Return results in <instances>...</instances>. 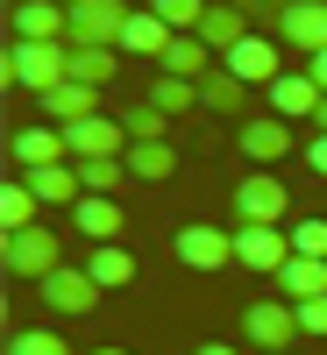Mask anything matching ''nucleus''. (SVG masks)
Segmentation results:
<instances>
[{
	"label": "nucleus",
	"mask_w": 327,
	"mask_h": 355,
	"mask_svg": "<svg viewBox=\"0 0 327 355\" xmlns=\"http://www.w3.org/2000/svg\"><path fill=\"white\" fill-rule=\"evenodd\" d=\"M128 178H142V185H164V178L178 171V150H171V142H128Z\"/></svg>",
	"instance_id": "nucleus-23"
},
{
	"label": "nucleus",
	"mask_w": 327,
	"mask_h": 355,
	"mask_svg": "<svg viewBox=\"0 0 327 355\" xmlns=\"http://www.w3.org/2000/svg\"><path fill=\"white\" fill-rule=\"evenodd\" d=\"M285 214H292V192L278 185V171H249L235 185V220L242 227H285Z\"/></svg>",
	"instance_id": "nucleus-4"
},
{
	"label": "nucleus",
	"mask_w": 327,
	"mask_h": 355,
	"mask_svg": "<svg viewBox=\"0 0 327 355\" xmlns=\"http://www.w3.org/2000/svg\"><path fill=\"white\" fill-rule=\"evenodd\" d=\"M221 64L242 78V85H278V78H285V64H278V36H242V43L221 57Z\"/></svg>",
	"instance_id": "nucleus-11"
},
{
	"label": "nucleus",
	"mask_w": 327,
	"mask_h": 355,
	"mask_svg": "<svg viewBox=\"0 0 327 355\" xmlns=\"http://www.w3.org/2000/svg\"><path fill=\"white\" fill-rule=\"evenodd\" d=\"M36 220H43V199L28 192V185H8V192H0V227H8V234L36 227Z\"/></svg>",
	"instance_id": "nucleus-27"
},
{
	"label": "nucleus",
	"mask_w": 327,
	"mask_h": 355,
	"mask_svg": "<svg viewBox=\"0 0 327 355\" xmlns=\"http://www.w3.org/2000/svg\"><path fill=\"white\" fill-rule=\"evenodd\" d=\"M8 355H72V348H65V334H50V327H22V334H8Z\"/></svg>",
	"instance_id": "nucleus-32"
},
{
	"label": "nucleus",
	"mask_w": 327,
	"mask_h": 355,
	"mask_svg": "<svg viewBox=\"0 0 327 355\" xmlns=\"http://www.w3.org/2000/svg\"><path fill=\"white\" fill-rule=\"evenodd\" d=\"M228 8H242L249 21H271V28H278V21H285V8H292V0H228Z\"/></svg>",
	"instance_id": "nucleus-35"
},
{
	"label": "nucleus",
	"mask_w": 327,
	"mask_h": 355,
	"mask_svg": "<svg viewBox=\"0 0 327 355\" xmlns=\"http://www.w3.org/2000/svg\"><path fill=\"white\" fill-rule=\"evenodd\" d=\"M242 341L256 355H292V341H299V313H292L285 299H256V306H242Z\"/></svg>",
	"instance_id": "nucleus-3"
},
{
	"label": "nucleus",
	"mask_w": 327,
	"mask_h": 355,
	"mask_svg": "<svg viewBox=\"0 0 327 355\" xmlns=\"http://www.w3.org/2000/svg\"><path fill=\"white\" fill-rule=\"evenodd\" d=\"M93 355H128V348H93Z\"/></svg>",
	"instance_id": "nucleus-40"
},
{
	"label": "nucleus",
	"mask_w": 327,
	"mask_h": 355,
	"mask_svg": "<svg viewBox=\"0 0 327 355\" xmlns=\"http://www.w3.org/2000/svg\"><path fill=\"white\" fill-rule=\"evenodd\" d=\"M65 8H78V0H65Z\"/></svg>",
	"instance_id": "nucleus-41"
},
{
	"label": "nucleus",
	"mask_w": 327,
	"mask_h": 355,
	"mask_svg": "<svg viewBox=\"0 0 327 355\" xmlns=\"http://www.w3.org/2000/svg\"><path fill=\"white\" fill-rule=\"evenodd\" d=\"M306 71H313V85H320V93H327V50H320V57H306Z\"/></svg>",
	"instance_id": "nucleus-37"
},
{
	"label": "nucleus",
	"mask_w": 327,
	"mask_h": 355,
	"mask_svg": "<svg viewBox=\"0 0 327 355\" xmlns=\"http://www.w3.org/2000/svg\"><path fill=\"white\" fill-rule=\"evenodd\" d=\"M157 71H171V78H192V85H199L206 71H214V50H206L199 36H178V43L164 50V64H157Z\"/></svg>",
	"instance_id": "nucleus-25"
},
{
	"label": "nucleus",
	"mask_w": 327,
	"mask_h": 355,
	"mask_svg": "<svg viewBox=\"0 0 327 355\" xmlns=\"http://www.w3.org/2000/svg\"><path fill=\"white\" fill-rule=\"evenodd\" d=\"M142 100H157V107L171 114V121H178V114H192V107H199V85H192V78H171V71H157V85H150Z\"/></svg>",
	"instance_id": "nucleus-28"
},
{
	"label": "nucleus",
	"mask_w": 327,
	"mask_h": 355,
	"mask_svg": "<svg viewBox=\"0 0 327 355\" xmlns=\"http://www.w3.org/2000/svg\"><path fill=\"white\" fill-rule=\"evenodd\" d=\"M114 64H121V50H107V43H72V78L93 85V93L114 78Z\"/></svg>",
	"instance_id": "nucleus-26"
},
{
	"label": "nucleus",
	"mask_w": 327,
	"mask_h": 355,
	"mask_svg": "<svg viewBox=\"0 0 327 355\" xmlns=\"http://www.w3.org/2000/svg\"><path fill=\"white\" fill-rule=\"evenodd\" d=\"M72 227L85 234V242H121V206H114V199H93V192H85L78 206H72Z\"/></svg>",
	"instance_id": "nucleus-19"
},
{
	"label": "nucleus",
	"mask_w": 327,
	"mask_h": 355,
	"mask_svg": "<svg viewBox=\"0 0 327 355\" xmlns=\"http://www.w3.org/2000/svg\"><path fill=\"white\" fill-rule=\"evenodd\" d=\"M242 36H249V15H242V8H206V21H199V43H206V50L228 57Z\"/></svg>",
	"instance_id": "nucleus-24"
},
{
	"label": "nucleus",
	"mask_w": 327,
	"mask_h": 355,
	"mask_svg": "<svg viewBox=\"0 0 327 355\" xmlns=\"http://www.w3.org/2000/svg\"><path fill=\"white\" fill-rule=\"evenodd\" d=\"M235 150H242L256 171H271V164L292 150V121H278V114H249L242 135H235Z\"/></svg>",
	"instance_id": "nucleus-10"
},
{
	"label": "nucleus",
	"mask_w": 327,
	"mask_h": 355,
	"mask_svg": "<svg viewBox=\"0 0 327 355\" xmlns=\"http://www.w3.org/2000/svg\"><path fill=\"white\" fill-rule=\"evenodd\" d=\"M306 164H313V171L327 178V135H313V142H306Z\"/></svg>",
	"instance_id": "nucleus-36"
},
{
	"label": "nucleus",
	"mask_w": 327,
	"mask_h": 355,
	"mask_svg": "<svg viewBox=\"0 0 327 355\" xmlns=\"http://www.w3.org/2000/svg\"><path fill=\"white\" fill-rule=\"evenodd\" d=\"M72 78V43H15L8 36V85L15 93H57Z\"/></svg>",
	"instance_id": "nucleus-1"
},
{
	"label": "nucleus",
	"mask_w": 327,
	"mask_h": 355,
	"mask_svg": "<svg viewBox=\"0 0 327 355\" xmlns=\"http://www.w3.org/2000/svg\"><path fill=\"white\" fill-rule=\"evenodd\" d=\"M93 114H100V93L78 85V78H65L57 93H43V121L50 128H78V121H93Z\"/></svg>",
	"instance_id": "nucleus-15"
},
{
	"label": "nucleus",
	"mask_w": 327,
	"mask_h": 355,
	"mask_svg": "<svg viewBox=\"0 0 327 355\" xmlns=\"http://www.w3.org/2000/svg\"><path fill=\"white\" fill-rule=\"evenodd\" d=\"M292 256H299V249H292V227H242V220H235V263H242V270L278 277Z\"/></svg>",
	"instance_id": "nucleus-5"
},
{
	"label": "nucleus",
	"mask_w": 327,
	"mask_h": 355,
	"mask_svg": "<svg viewBox=\"0 0 327 355\" xmlns=\"http://www.w3.org/2000/svg\"><path fill=\"white\" fill-rule=\"evenodd\" d=\"M199 107H206V114H249V85L235 78L228 64H214V71L199 78Z\"/></svg>",
	"instance_id": "nucleus-20"
},
{
	"label": "nucleus",
	"mask_w": 327,
	"mask_h": 355,
	"mask_svg": "<svg viewBox=\"0 0 327 355\" xmlns=\"http://www.w3.org/2000/svg\"><path fill=\"white\" fill-rule=\"evenodd\" d=\"M292 313H299V334L327 341V299H306V306H292Z\"/></svg>",
	"instance_id": "nucleus-34"
},
{
	"label": "nucleus",
	"mask_w": 327,
	"mask_h": 355,
	"mask_svg": "<svg viewBox=\"0 0 327 355\" xmlns=\"http://www.w3.org/2000/svg\"><path fill=\"white\" fill-rule=\"evenodd\" d=\"M43 306H50L57 320H85V313L100 306L93 270H85V263H65V270H50V277H43Z\"/></svg>",
	"instance_id": "nucleus-7"
},
{
	"label": "nucleus",
	"mask_w": 327,
	"mask_h": 355,
	"mask_svg": "<svg viewBox=\"0 0 327 355\" xmlns=\"http://www.w3.org/2000/svg\"><path fill=\"white\" fill-rule=\"evenodd\" d=\"M292 249H299V256H320V263H327V220H320V214L292 220Z\"/></svg>",
	"instance_id": "nucleus-33"
},
{
	"label": "nucleus",
	"mask_w": 327,
	"mask_h": 355,
	"mask_svg": "<svg viewBox=\"0 0 327 355\" xmlns=\"http://www.w3.org/2000/svg\"><path fill=\"white\" fill-rule=\"evenodd\" d=\"M178 263L185 270H228L235 263V227H214V220H192V227H178Z\"/></svg>",
	"instance_id": "nucleus-6"
},
{
	"label": "nucleus",
	"mask_w": 327,
	"mask_h": 355,
	"mask_svg": "<svg viewBox=\"0 0 327 355\" xmlns=\"http://www.w3.org/2000/svg\"><path fill=\"white\" fill-rule=\"evenodd\" d=\"M150 15L171 28V36H199V21H206V0H150Z\"/></svg>",
	"instance_id": "nucleus-29"
},
{
	"label": "nucleus",
	"mask_w": 327,
	"mask_h": 355,
	"mask_svg": "<svg viewBox=\"0 0 327 355\" xmlns=\"http://www.w3.org/2000/svg\"><path fill=\"white\" fill-rule=\"evenodd\" d=\"M278 43H292V50L320 57V50H327V0H292V8H285V21H278Z\"/></svg>",
	"instance_id": "nucleus-14"
},
{
	"label": "nucleus",
	"mask_w": 327,
	"mask_h": 355,
	"mask_svg": "<svg viewBox=\"0 0 327 355\" xmlns=\"http://www.w3.org/2000/svg\"><path fill=\"white\" fill-rule=\"evenodd\" d=\"M320 85H313V71H285L278 85H271V114L278 121H299V114H320Z\"/></svg>",
	"instance_id": "nucleus-17"
},
{
	"label": "nucleus",
	"mask_w": 327,
	"mask_h": 355,
	"mask_svg": "<svg viewBox=\"0 0 327 355\" xmlns=\"http://www.w3.org/2000/svg\"><path fill=\"white\" fill-rule=\"evenodd\" d=\"M85 270H93L100 291H121V284H135V256H128L121 242H100L93 256H85Z\"/></svg>",
	"instance_id": "nucleus-22"
},
{
	"label": "nucleus",
	"mask_w": 327,
	"mask_h": 355,
	"mask_svg": "<svg viewBox=\"0 0 327 355\" xmlns=\"http://www.w3.org/2000/svg\"><path fill=\"white\" fill-rule=\"evenodd\" d=\"M278 299H285V306L327 299V263H320V256H292L285 270H278Z\"/></svg>",
	"instance_id": "nucleus-16"
},
{
	"label": "nucleus",
	"mask_w": 327,
	"mask_h": 355,
	"mask_svg": "<svg viewBox=\"0 0 327 355\" xmlns=\"http://www.w3.org/2000/svg\"><path fill=\"white\" fill-rule=\"evenodd\" d=\"M22 185L36 192L43 206H78L85 185H78V164H50V171H22Z\"/></svg>",
	"instance_id": "nucleus-18"
},
{
	"label": "nucleus",
	"mask_w": 327,
	"mask_h": 355,
	"mask_svg": "<svg viewBox=\"0 0 327 355\" xmlns=\"http://www.w3.org/2000/svg\"><path fill=\"white\" fill-rule=\"evenodd\" d=\"M313 121H320V135H327V100H320V114H313Z\"/></svg>",
	"instance_id": "nucleus-39"
},
{
	"label": "nucleus",
	"mask_w": 327,
	"mask_h": 355,
	"mask_svg": "<svg viewBox=\"0 0 327 355\" xmlns=\"http://www.w3.org/2000/svg\"><path fill=\"white\" fill-rule=\"evenodd\" d=\"M65 142H72V164H93V157H128V128H121V121H107V114H93V121L65 128Z\"/></svg>",
	"instance_id": "nucleus-12"
},
{
	"label": "nucleus",
	"mask_w": 327,
	"mask_h": 355,
	"mask_svg": "<svg viewBox=\"0 0 327 355\" xmlns=\"http://www.w3.org/2000/svg\"><path fill=\"white\" fill-rule=\"evenodd\" d=\"M128 178V164L121 157H93V164H78V185L93 192V199H114V185Z\"/></svg>",
	"instance_id": "nucleus-31"
},
{
	"label": "nucleus",
	"mask_w": 327,
	"mask_h": 355,
	"mask_svg": "<svg viewBox=\"0 0 327 355\" xmlns=\"http://www.w3.org/2000/svg\"><path fill=\"white\" fill-rule=\"evenodd\" d=\"M192 355H235V348H228V341H199Z\"/></svg>",
	"instance_id": "nucleus-38"
},
{
	"label": "nucleus",
	"mask_w": 327,
	"mask_h": 355,
	"mask_svg": "<svg viewBox=\"0 0 327 355\" xmlns=\"http://www.w3.org/2000/svg\"><path fill=\"white\" fill-rule=\"evenodd\" d=\"M171 43H178V36H171L150 8H142V15H128V28H121V43H114V50H128V57H157V64H164Z\"/></svg>",
	"instance_id": "nucleus-21"
},
{
	"label": "nucleus",
	"mask_w": 327,
	"mask_h": 355,
	"mask_svg": "<svg viewBox=\"0 0 327 355\" xmlns=\"http://www.w3.org/2000/svg\"><path fill=\"white\" fill-rule=\"evenodd\" d=\"M15 164L22 171H50V164H72V142H65V128H50V121H36V128H15Z\"/></svg>",
	"instance_id": "nucleus-13"
},
{
	"label": "nucleus",
	"mask_w": 327,
	"mask_h": 355,
	"mask_svg": "<svg viewBox=\"0 0 327 355\" xmlns=\"http://www.w3.org/2000/svg\"><path fill=\"white\" fill-rule=\"evenodd\" d=\"M121 128H128V142H164V128H171V114H164L157 100H135V107L121 114Z\"/></svg>",
	"instance_id": "nucleus-30"
},
{
	"label": "nucleus",
	"mask_w": 327,
	"mask_h": 355,
	"mask_svg": "<svg viewBox=\"0 0 327 355\" xmlns=\"http://www.w3.org/2000/svg\"><path fill=\"white\" fill-rule=\"evenodd\" d=\"M0 263H8V277H28V284H43L50 270H65V249H57V234L36 220V227H22L0 242Z\"/></svg>",
	"instance_id": "nucleus-2"
},
{
	"label": "nucleus",
	"mask_w": 327,
	"mask_h": 355,
	"mask_svg": "<svg viewBox=\"0 0 327 355\" xmlns=\"http://www.w3.org/2000/svg\"><path fill=\"white\" fill-rule=\"evenodd\" d=\"M135 8H121V0H78L72 8V43H121V28H128Z\"/></svg>",
	"instance_id": "nucleus-9"
},
{
	"label": "nucleus",
	"mask_w": 327,
	"mask_h": 355,
	"mask_svg": "<svg viewBox=\"0 0 327 355\" xmlns=\"http://www.w3.org/2000/svg\"><path fill=\"white\" fill-rule=\"evenodd\" d=\"M15 43H72V8L65 0H15Z\"/></svg>",
	"instance_id": "nucleus-8"
}]
</instances>
